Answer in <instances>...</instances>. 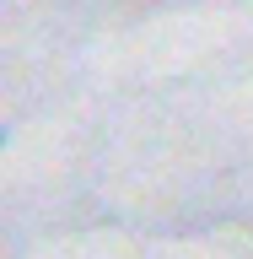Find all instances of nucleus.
Listing matches in <instances>:
<instances>
[]
</instances>
